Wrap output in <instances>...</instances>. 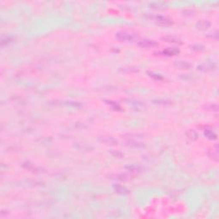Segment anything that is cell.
<instances>
[{
	"label": "cell",
	"mask_w": 219,
	"mask_h": 219,
	"mask_svg": "<svg viewBox=\"0 0 219 219\" xmlns=\"http://www.w3.org/2000/svg\"><path fill=\"white\" fill-rule=\"evenodd\" d=\"M116 38L117 39L120 41H128V42H133L136 40L138 39V36L133 34V33H129V32H125V31H122V32H118L116 34Z\"/></svg>",
	"instance_id": "1"
},
{
	"label": "cell",
	"mask_w": 219,
	"mask_h": 219,
	"mask_svg": "<svg viewBox=\"0 0 219 219\" xmlns=\"http://www.w3.org/2000/svg\"><path fill=\"white\" fill-rule=\"evenodd\" d=\"M124 101L126 102V104L128 105H129L130 107L136 109V110H142L146 106L145 104L142 103V102L138 101V100L132 99H124Z\"/></svg>",
	"instance_id": "2"
},
{
	"label": "cell",
	"mask_w": 219,
	"mask_h": 219,
	"mask_svg": "<svg viewBox=\"0 0 219 219\" xmlns=\"http://www.w3.org/2000/svg\"><path fill=\"white\" fill-rule=\"evenodd\" d=\"M99 140L101 143H104L105 145L108 146H116L118 144L117 140L115 139L112 136H106V135H103V136H100L99 137Z\"/></svg>",
	"instance_id": "3"
},
{
	"label": "cell",
	"mask_w": 219,
	"mask_h": 219,
	"mask_svg": "<svg viewBox=\"0 0 219 219\" xmlns=\"http://www.w3.org/2000/svg\"><path fill=\"white\" fill-rule=\"evenodd\" d=\"M137 45L141 48H152V47H156L158 46V43L154 40H152V39H143V40L139 41Z\"/></svg>",
	"instance_id": "4"
},
{
	"label": "cell",
	"mask_w": 219,
	"mask_h": 219,
	"mask_svg": "<svg viewBox=\"0 0 219 219\" xmlns=\"http://www.w3.org/2000/svg\"><path fill=\"white\" fill-rule=\"evenodd\" d=\"M152 18L156 21V22L160 24V25H163V26H168V25L172 24V22L170 20L168 19L165 16H163V15H156Z\"/></svg>",
	"instance_id": "5"
},
{
	"label": "cell",
	"mask_w": 219,
	"mask_h": 219,
	"mask_svg": "<svg viewBox=\"0 0 219 219\" xmlns=\"http://www.w3.org/2000/svg\"><path fill=\"white\" fill-rule=\"evenodd\" d=\"M216 66L214 63H202L197 67L198 70L202 71V72H208V71H212L215 69Z\"/></svg>",
	"instance_id": "6"
},
{
	"label": "cell",
	"mask_w": 219,
	"mask_h": 219,
	"mask_svg": "<svg viewBox=\"0 0 219 219\" xmlns=\"http://www.w3.org/2000/svg\"><path fill=\"white\" fill-rule=\"evenodd\" d=\"M174 65L176 68L181 69H189L192 67V64L188 61H183V60H178L174 63Z\"/></svg>",
	"instance_id": "7"
},
{
	"label": "cell",
	"mask_w": 219,
	"mask_h": 219,
	"mask_svg": "<svg viewBox=\"0 0 219 219\" xmlns=\"http://www.w3.org/2000/svg\"><path fill=\"white\" fill-rule=\"evenodd\" d=\"M211 27V22L207 20H200L196 23V27L199 30H206Z\"/></svg>",
	"instance_id": "8"
},
{
	"label": "cell",
	"mask_w": 219,
	"mask_h": 219,
	"mask_svg": "<svg viewBox=\"0 0 219 219\" xmlns=\"http://www.w3.org/2000/svg\"><path fill=\"white\" fill-rule=\"evenodd\" d=\"M208 155H209V157L212 158V160H214V161L216 162L218 161L219 154L218 146H217V145H216L214 147H212V149H211V150L208 152Z\"/></svg>",
	"instance_id": "9"
},
{
	"label": "cell",
	"mask_w": 219,
	"mask_h": 219,
	"mask_svg": "<svg viewBox=\"0 0 219 219\" xmlns=\"http://www.w3.org/2000/svg\"><path fill=\"white\" fill-rule=\"evenodd\" d=\"M126 143H127L129 146L135 147V148H140V147H144V146H145L144 143L138 141L137 139H128Z\"/></svg>",
	"instance_id": "10"
},
{
	"label": "cell",
	"mask_w": 219,
	"mask_h": 219,
	"mask_svg": "<svg viewBox=\"0 0 219 219\" xmlns=\"http://www.w3.org/2000/svg\"><path fill=\"white\" fill-rule=\"evenodd\" d=\"M162 39L169 43H181V39L176 35H165L162 37Z\"/></svg>",
	"instance_id": "11"
},
{
	"label": "cell",
	"mask_w": 219,
	"mask_h": 219,
	"mask_svg": "<svg viewBox=\"0 0 219 219\" xmlns=\"http://www.w3.org/2000/svg\"><path fill=\"white\" fill-rule=\"evenodd\" d=\"M113 189H114L116 192L118 193H121V194H126L128 192V189L125 187H123V186L120 184H114L113 185Z\"/></svg>",
	"instance_id": "12"
},
{
	"label": "cell",
	"mask_w": 219,
	"mask_h": 219,
	"mask_svg": "<svg viewBox=\"0 0 219 219\" xmlns=\"http://www.w3.org/2000/svg\"><path fill=\"white\" fill-rule=\"evenodd\" d=\"M204 135L206 138L211 140H214L217 139V135H216L212 129H209V128H205V129Z\"/></svg>",
	"instance_id": "13"
},
{
	"label": "cell",
	"mask_w": 219,
	"mask_h": 219,
	"mask_svg": "<svg viewBox=\"0 0 219 219\" xmlns=\"http://www.w3.org/2000/svg\"><path fill=\"white\" fill-rule=\"evenodd\" d=\"M180 52L179 49H177L176 47H173V48H167L165 50L163 51V53L165 54L167 56H175V55H177V54Z\"/></svg>",
	"instance_id": "14"
},
{
	"label": "cell",
	"mask_w": 219,
	"mask_h": 219,
	"mask_svg": "<svg viewBox=\"0 0 219 219\" xmlns=\"http://www.w3.org/2000/svg\"><path fill=\"white\" fill-rule=\"evenodd\" d=\"M186 135L188 139H189L190 140H196L198 138V134L196 133V131H194L193 129H189V130L186 132Z\"/></svg>",
	"instance_id": "15"
},
{
	"label": "cell",
	"mask_w": 219,
	"mask_h": 219,
	"mask_svg": "<svg viewBox=\"0 0 219 219\" xmlns=\"http://www.w3.org/2000/svg\"><path fill=\"white\" fill-rule=\"evenodd\" d=\"M125 169H127L128 171H129L131 173H138V172H141L142 171V168L140 166H137V165H129L127 166Z\"/></svg>",
	"instance_id": "16"
},
{
	"label": "cell",
	"mask_w": 219,
	"mask_h": 219,
	"mask_svg": "<svg viewBox=\"0 0 219 219\" xmlns=\"http://www.w3.org/2000/svg\"><path fill=\"white\" fill-rule=\"evenodd\" d=\"M204 109L205 110H206V111H211V112H217V110H218V105L216 104H205L204 106Z\"/></svg>",
	"instance_id": "17"
},
{
	"label": "cell",
	"mask_w": 219,
	"mask_h": 219,
	"mask_svg": "<svg viewBox=\"0 0 219 219\" xmlns=\"http://www.w3.org/2000/svg\"><path fill=\"white\" fill-rule=\"evenodd\" d=\"M193 50L195 51H203L204 50V46H201V45H194L192 46Z\"/></svg>",
	"instance_id": "18"
},
{
	"label": "cell",
	"mask_w": 219,
	"mask_h": 219,
	"mask_svg": "<svg viewBox=\"0 0 219 219\" xmlns=\"http://www.w3.org/2000/svg\"><path fill=\"white\" fill-rule=\"evenodd\" d=\"M151 6H152L153 8H159V7H164L165 4L164 3H152L150 4Z\"/></svg>",
	"instance_id": "19"
},
{
	"label": "cell",
	"mask_w": 219,
	"mask_h": 219,
	"mask_svg": "<svg viewBox=\"0 0 219 219\" xmlns=\"http://www.w3.org/2000/svg\"><path fill=\"white\" fill-rule=\"evenodd\" d=\"M112 155L116 157V158H121V157L123 156V154L119 152H115V153H112Z\"/></svg>",
	"instance_id": "20"
}]
</instances>
